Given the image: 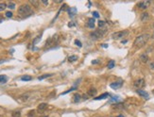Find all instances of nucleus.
<instances>
[{
  "label": "nucleus",
  "mask_w": 154,
  "mask_h": 117,
  "mask_svg": "<svg viewBox=\"0 0 154 117\" xmlns=\"http://www.w3.org/2000/svg\"><path fill=\"white\" fill-rule=\"evenodd\" d=\"M114 67V62L113 61H111L110 62H109V64H108V68L109 69H112V68H113Z\"/></svg>",
  "instance_id": "nucleus-26"
},
{
  "label": "nucleus",
  "mask_w": 154,
  "mask_h": 117,
  "mask_svg": "<svg viewBox=\"0 0 154 117\" xmlns=\"http://www.w3.org/2000/svg\"><path fill=\"white\" fill-rule=\"evenodd\" d=\"M62 1H63V0H56L55 2H57V3H62Z\"/></svg>",
  "instance_id": "nucleus-37"
},
{
  "label": "nucleus",
  "mask_w": 154,
  "mask_h": 117,
  "mask_svg": "<svg viewBox=\"0 0 154 117\" xmlns=\"http://www.w3.org/2000/svg\"><path fill=\"white\" fill-rule=\"evenodd\" d=\"M46 108H47V104L46 103H42V104H40L38 106V110L40 112H42V111H44V110H46Z\"/></svg>",
  "instance_id": "nucleus-9"
},
{
  "label": "nucleus",
  "mask_w": 154,
  "mask_h": 117,
  "mask_svg": "<svg viewBox=\"0 0 154 117\" xmlns=\"http://www.w3.org/2000/svg\"><path fill=\"white\" fill-rule=\"evenodd\" d=\"M88 95L90 96H96V95H97V89H95V88H91V89L88 91Z\"/></svg>",
  "instance_id": "nucleus-12"
},
{
  "label": "nucleus",
  "mask_w": 154,
  "mask_h": 117,
  "mask_svg": "<svg viewBox=\"0 0 154 117\" xmlns=\"http://www.w3.org/2000/svg\"><path fill=\"white\" fill-rule=\"evenodd\" d=\"M80 98H81V96H80V95H78V94H76V95L74 96V99H75V101H76V102H77Z\"/></svg>",
  "instance_id": "nucleus-27"
},
{
  "label": "nucleus",
  "mask_w": 154,
  "mask_h": 117,
  "mask_svg": "<svg viewBox=\"0 0 154 117\" xmlns=\"http://www.w3.org/2000/svg\"><path fill=\"white\" fill-rule=\"evenodd\" d=\"M92 63H93V64L98 63V61H93V62H92Z\"/></svg>",
  "instance_id": "nucleus-35"
},
{
  "label": "nucleus",
  "mask_w": 154,
  "mask_h": 117,
  "mask_svg": "<svg viewBox=\"0 0 154 117\" xmlns=\"http://www.w3.org/2000/svg\"><path fill=\"white\" fill-rule=\"evenodd\" d=\"M140 60H141L142 62L146 63V62H148V56H147V54H142V55L140 56Z\"/></svg>",
  "instance_id": "nucleus-10"
},
{
  "label": "nucleus",
  "mask_w": 154,
  "mask_h": 117,
  "mask_svg": "<svg viewBox=\"0 0 154 117\" xmlns=\"http://www.w3.org/2000/svg\"><path fill=\"white\" fill-rule=\"evenodd\" d=\"M117 117H124V115H122V114H119V115H118Z\"/></svg>",
  "instance_id": "nucleus-38"
},
{
  "label": "nucleus",
  "mask_w": 154,
  "mask_h": 117,
  "mask_svg": "<svg viewBox=\"0 0 154 117\" xmlns=\"http://www.w3.org/2000/svg\"><path fill=\"white\" fill-rule=\"evenodd\" d=\"M8 8H9V9H11V10H13V9L15 8V4H14V3H12V2H10V3H9V5H8Z\"/></svg>",
  "instance_id": "nucleus-25"
},
{
  "label": "nucleus",
  "mask_w": 154,
  "mask_h": 117,
  "mask_svg": "<svg viewBox=\"0 0 154 117\" xmlns=\"http://www.w3.org/2000/svg\"><path fill=\"white\" fill-rule=\"evenodd\" d=\"M149 5H150V1L146 0V1H142V2H140V3L138 4V7H139L141 10H147V9L149 7Z\"/></svg>",
  "instance_id": "nucleus-5"
},
{
  "label": "nucleus",
  "mask_w": 154,
  "mask_h": 117,
  "mask_svg": "<svg viewBox=\"0 0 154 117\" xmlns=\"http://www.w3.org/2000/svg\"><path fill=\"white\" fill-rule=\"evenodd\" d=\"M97 117H101V116H97Z\"/></svg>",
  "instance_id": "nucleus-40"
},
{
  "label": "nucleus",
  "mask_w": 154,
  "mask_h": 117,
  "mask_svg": "<svg viewBox=\"0 0 154 117\" xmlns=\"http://www.w3.org/2000/svg\"><path fill=\"white\" fill-rule=\"evenodd\" d=\"M5 15H6L8 18H11V17H12V12H11V11H7Z\"/></svg>",
  "instance_id": "nucleus-29"
},
{
  "label": "nucleus",
  "mask_w": 154,
  "mask_h": 117,
  "mask_svg": "<svg viewBox=\"0 0 154 117\" xmlns=\"http://www.w3.org/2000/svg\"><path fill=\"white\" fill-rule=\"evenodd\" d=\"M7 8V5L5 3H0V11H3Z\"/></svg>",
  "instance_id": "nucleus-24"
},
{
  "label": "nucleus",
  "mask_w": 154,
  "mask_h": 117,
  "mask_svg": "<svg viewBox=\"0 0 154 117\" xmlns=\"http://www.w3.org/2000/svg\"><path fill=\"white\" fill-rule=\"evenodd\" d=\"M21 80H23V81H29V80H31V76H23L21 77Z\"/></svg>",
  "instance_id": "nucleus-16"
},
{
  "label": "nucleus",
  "mask_w": 154,
  "mask_h": 117,
  "mask_svg": "<svg viewBox=\"0 0 154 117\" xmlns=\"http://www.w3.org/2000/svg\"><path fill=\"white\" fill-rule=\"evenodd\" d=\"M136 92H137V94H138L139 96H143V97H145V98H148V94H147V92H145V91H143V90L139 89V90H137Z\"/></svg>",
  "instance_id": "nucleus-8"
},
{
  "label": "nucleus",
  "mask_w": 154,
  "mask_h": 117,
  "mask_svg": "<svg viewBox=\"0 0 154 117\" xmlns=\"http://www.w3.org/2000/svg\"><path fill=\"white\" fill-rule=\"evenodd\" d=\"M111 88H112V89H118V88H120L122 86V81H116V82H112V83H111L110 84Z\"/></svg>",
  "instance_id": "nucleus-7"
},
{
  "label": "nucleus",
  "mask_w": 154,
  "mask_h": 117,
  "mask_svg": "<svg viewBox=\"0 0 154 117\" xmlns=\"http://www.w3.org/2000/svg\"><path fill=\"white\" fill-rule=\"evenodd\" d=\"M18 13L20 15H24V16H28L29 14L32 13V10H31V7L28 4H23L19 7L18 9Z\"/></svg>",
  "instance_id": "nucleus-2"
},
{
  "label": "nucleus",
  "mask_w": 154,
  "mask_h": 117,
  "mask_svg": "<svg viewBox=\"0 0 154 117\" xmlns=\"http://www.w3.org/2000/svg\"><path fill=\"white\" fill-rule=\"evenodd\" d=\"M93 15H94V17H96V18H98L99 17V13L98 11H94V12H93Z\"/></svg>",
  "instance_id": "nucleus-31"
},
{
  "label": "nucleus",
  "mask_w": 154,
  "mask_h": 117,
  "mask_svg": "<svg viewBox=\"0 0 154 117\" xmlns=\"http://www.w3.org/2000/svg\"><path fill=\"white\" fill-rule=\"evenodd\" d=\"M29 2H30V4L33 5L34 7H38L39 6V1H36V0H29Z\"/></svg>",
  "instance_id": "nucleus-21"
},
{
  "label": "nucleus",
  "mask_w": 154,
  "mask_h": 117,
  "mask_svg": "<svg viewBox=\"0 0 154 117\" xmlns=\"http://www.w3.org/2000/svg\"><path fill=\"white\" fill-rule=\"evenodd\" d=\"M144 86H145V79L144 78H139V79L134 81V87H136V88L140 89Z\"/></svg>",
  "instance_id": "nucleus-6"
},
{
  "label": "nucleus",
  "mask_w": 154,
  "mask_h": 117,
  "mask_svg": "<svg viewBox=\"0 0 154 117\" xmlns=\"http://www.w3.org/2000/svg\"><path fill=\"white\" fill-rule=\"evenodd\" d=\"M153 27H154V24H153Z\"/></svg>",
  "instance_id": "nucleus-41"
},
{
  "label": "nucleus",
  "mask_w": 154,
  "mask_h": 117,
  "mask_svg": "<svg viewBox=\"0 0 154 117\" xmlns=\"http://www.w3.org/2000/svg\"><path fill=\"white\" fill-rule=\"evenodd\" d=\"M152 39H154V32H153V34H152Z\"/></svg>",
  "instance_id": "nucleus-39"
},
{
  "label": "nucleus",
  "mask_w": 154,
  "mask_h": 117,
  "mask_svg": "<svg viewBox=\"0 0 154 117\" xmlns=\"http://www.w3.org/2000/svg\"><path fill=\"white\" fill-rule=\"evenodd\" d=\"M11 116H12V117H21V112H20V111H18V110L12 111V113H11Z\"/></svg>",
  "instance_id": "nucleus-18"
},
{
  "label": "nucleus",
  "mask_w": 154,
  "mask_h": 117,
  "mask_svg": "<svg viewBox=\"0 0 154 117\" xmlns=\"http://www.w3.org/2000/svg\"><path fill=\"white\" fill-rule=\"evenodd\" d=\"M87 26L90 28H95V20L93 18H90L88 20V23H87Z\"/></svg>",
  "instance_id": "nucleus-11"
},
{
  "label": "nucleus",
  "mask_w": 154,
  "mask_h": 117,
  "mask_svg": "<svg viewBox=\"0 0 154 117\" xmlns=\"http://www.w3.org/2000/svg\"><path fill=\"white\" fill-rule=\"evenodd\" d=\"M149 68H150L151 70H154V62H151L149 63Z\"/></svg>",
  "instance_id": "nucleus-33"
},
{
  "label": "nucleus",
  "mask_w": 154,
  "mask_h": 117,
  "mask_svg": "<svg viewBox=\"0 0 154 117\" xmlns=\"http://www.w3.org/2000/svg\"><path fill=\"white\" fill-rule=\"evenodd\" d=\"M109 96V94H104V95H101V96H98V97H95V100H101V99H105Z\"/></svg>",
  "instance_id": "nucleus-13"
},
{
  "label": "nucleus",
  "mask_w": 154,
  "mask_h": 117,
  "mask_svg": "<svg viewBox=\"0 0 154 117\" xmlns=\"http://www.w3.org/2000/svg\"><path fill=\"white\" fill-rule=\"evenodd\" d=\"M149 38L150 37H149L148 34H141L138 37H136V39L134 41V45L137 46V47H142L148 42Z\"/></svg>",
  "instance_id": "nucleus-1"
},
{
  "label": "nucleus",
  "mask_w": 154,
  "mask_h": 117,
  "mask_svg": "<svg viewBox=\"0 0 154 117\" xmlns=\"http://www.w3.org/2000/svg\"><path fill=\"white\" fill-rule=\"evenodd\" d=\"M128 34H129L128 30H122V31L115 32V33L112 34V39H114V40H120V39H123L124 37H126Z\"/></svg>",
  "instance_id": "nucleus-4"
},
{
  "label": "nucleus",
  "mask_w": 154,
  "mask_h": 117,
  "mask_svg": "<svg viewBox=\"0 0 154 117\" xmlns=\"http://www.w3.org/2000/svg\"><path fill=\"white\" fill-rule=\"evenodd\" d=\"M77 56H70L69 58H68V61L69 62H75V61H77Z\"/></svg>",
  "instance_id": "nucleus-22"
},
{
  "label": "nucleus",
  "mask_w": 154,
  "mask_h": 117,
  "mask_svg": "<svg viewBox=\"0 0 154 117\" xmlns=\"http://www.w3.org/2000/svg\"><path fill=\"white\" fill-rule=\"evenodd\" d=\"M110 101L111 102H119V101H120V98H119L118 96H113Z\"/></svg>",
  "instance_id": "nucleus-23"
},
{
  "label": "nucleus",
  "mask_w": 154,
  "mask_h": 117,
  "mask_svg": "<svg viewBox=\"0 0 154 117\" xmlns=\"http://www.w3.org/2000/svg\"><path fill=\"white\" fill-rule=\"evenodd\" d=\"M102 46H103V47H105V48H107V47H108V44H107V43H105V44H102Z\"/></svg>",
  "instance_id": "nucleus-36"
},
{
  "label": "nucleus",
  "mask_w": 154,
  "mask_h": 117,
  "mask_svg": "<svg viewBox=\"0 0 154 117\" xmlns=\"http://www.w3.org/2000/svg\"><path fill=\"white\" fill-rule=\"evenodd\" d=\"M75 43L77 44V46H78V47H81V46H82V43H80V42H79L78 40H76V41H75Z\"/></svg>",
  "instance_id": "nucleus-30"
},
{
  "label": "nucleus",
  "mask_w": 154,
  "mask_h": 117,
  "mask_svg": "<svg viewBox=\"0 0 154 117\" xmlns=\"http://www.w3.org/2000/svg\"><path fill=\"white\" fill-rule=\"evenodd\" d=\"M52 75L51 74H44L43 76H40L39 77H38V79L39 80H42V79H44V78H46V77H48V76H51Z\"/></svg>",
  "instance_id": "nucleus-19"
},
{
  "label": "nucleus",
  "mask_w": 154,
  "mask_h": 117,
  "mask_svg": "<svg viewBox=\"0 0 154 117\" xmlns=\"http://www.w3.org/2000/svg\"><path fill=\"white\" fill-rule=\"evenodd\" d=\"M148 13L147 12H144V13H142L141 14V20L142 21H146V20H147L148 19Z\"/></svg>",
  "instance_id": "nucleus-14"
},
{
  "label": "nucleus",
  "mask_w": 154,
  "mask_h": 117,
  "mask_svg": "<svg viewBox=\"0 0 154 117\" xmlns=\"http://www.w3.org/2000/svg\"><path fill=\"white\" fill-rule=\"evenodd\" d=\"M7 80H8V78L6 76H3V75L0 76V83H5V82H7Z\"/></svg>",
  "instance_id": "nucleus-17"
},
{
  "label": "nucleus",
  "mask_w": 154,
  "mask_h": 117,
  "mask_svg": "<svg viewBox=\"0 0 154 117\" xmlns=\"http://www.w3.org/2000/svg\"><path fill=\"white\" fill-rule=\"evenodd\" d=\"M41 36H42V35H39V36H38V37L36 38V40H34L33 43H38V42L40 41V38H41Z\"/></svg>",
  "instance_id": "nucleus-32"
},
{
  "label": "nucleus",
  "mask_w": 154,
  "mask_h": 117,
  "mask_svg": "<svg viewBox=\"0 0 154 117\" xmlns=\"http://www.w3.org/2000/svg\"><path fill=\"white\" fill-rule=\"evenodd\" d=\"M42 2L44 3V5H47V4H48V2H47V0H42Z\"/></svg>",
  "instance_id": "nucleus-34"
},
{
  "label": "nucleus",
  "mask_w": 154,
  "mask_h": 117,
  "mask_svg": "<svg viewBox=\"0 0 154 117\" xmlns=\"http://www.w3.org/2000/svg\"><path fill=\"white\" fill-rule=\"evenodd\" d=\"M98 28H105V27H106V23L104 21H101V20H99L98 21Z\"/></svg>",
  "instance_id": "nucleus-15"
},
{
  "label": "nucleus",
  "mask_w": 154,
  "mask_h": 117,
  "mask_svg": "<svg viewBox=\"0 0 154 117\" xmlns=\"http://www.w3.org/2000/svg\"><path fill=\"white\" fill-rule=\"evenodd\" d=\"M28 97H29V94H24V95H22V96H20V99H22L23 101H25V100H27Z\"/></svg>",
  "instance_id": "nucleus-20"
},
{
  "label": "nucleus",
  "mask_w": 154,
  "mask_h": 117,
  "mask_svg": "<svg viewBox=\"0 0 154 117\" xmlns=\"http://www.w3.org/2000/svg\"><path fill=\"white\" fill-rule=\"evenodd\" d=\"M35 110H30L29 112H28V117H35Z\"/></svg>",
  "instance_id": "nucleus-28"
},
{
  "label": "nucleus",
  "mask_w": 154,
  "mask_h": 117,
  "mask_svg": "<svg viewBox=\"0 0 154 117\" xmlns=\"http://www.w3.org/2000/svg\"><path fill=\"white\" fill-rule=\"evenodd\" d=\"M107 33V29L106 28H98V29H97L96 31L92 32L91 34H90V36H91V38L93 39V40H99L100 38H102L105 34Z\"/></svg>",
  "instance_id": "nucleus-3"
}]
</instances>
